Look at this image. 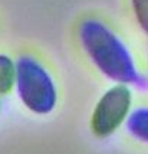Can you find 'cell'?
<instances>
[{
	"mask_svg": "<svg viewBox=\"0 0 148 154\" xmlns=\"http://www.w3.org/2000/svg\"><path fill=\"white\" fill-rule=\"evenodd\" d=\"M83 51L104 76L122 85H135L140 78L135 60L124 40L98 19H85L79 26Z\"/></svg>",
	"mask_w": 148,
	"mask_h": 154,
	"instance_id": "1",
	"label": "cell"
},
{
	"mask_svg": "<svg viewBox=\"0 0 148 154\" xmlns=\"http://www.w3.org/2000/svg\"><path fill=\"white\" fill-rule=\"evenodd\" d=\"M16 91L22 104L35 114L52 112L58 102V89L52 75L32 55L16 60Z\"/></svg>",
	"mask_w": 148,
	"mask_h": 154,
	"instance_id": "2",
	"label": "cell"
},
{
	"mask_svg": "<svg viewBox=\"0 0 148 154\" xmlns=\"http://www.w3.org/2000/svg\"><path fill=\"white\" fill-rule=\"evenodd\" d=\"M132 92L128 85L116 84L109 88L98 101L92 118L91 130L96 137H108L125 122L131 112Z\"/></svg>",
	"mask_w": 148,
	"mask_h": 154,
	"instance_id": "3",
	"label": "cell"
},
{
	"mask_svg": "<svg viewBox=\"0 0 148 154\" xmlns=\"http://www.w3.org/2000/svg\"><path fill=\"white\" fill-rule=\"evenodd\" d=\"M125 128L134 138L148 143V107H138L131 111L125 121Z\"/></svg>",
	"mask_w": 148,
	"mask_h": 154,
	"instance_id": "4",
	"label": "cell"
},
{
	"mask_svg": "<svg viewBox=\"0 0 148 154\" xmlns=\"http://www.w3.org/2000/svg\"><path fill=\"white\" fill-rule=\"evenodd\" d=\"M16 85V62L0 54V95L9 94Z\"/></svg>",
	"mask_w": 148,
	"mask_h": 154,
	"instance_id": "5",
	"label": "cell"
},
{
	"mask_svg": "<svg viewBox=\"0 0 148 154\" xmlns=\"http://www.w3.org/2000/svg\"><path fill=\"white\" fill-rule=\"evenodd\" d=\"M135 17L144 32L148 33V0H131Z\"/></svg>",
	"mask_w": 148,
	"mask_h": 154,
	"instance_id": "6",
	"label": "cell"
},
{
	"mask_svg": "<svg viewBox=\"0 0 148 154\" xmlns=\"http://www.w3.org/2000/svg\"><path fill=\"white\" fill-rule=\"evenodd\" d=\"M0 108H2V104H0Z\"/></svg>",
	"mask_w": 148,
	"mask_h": 154,
	"instance_id": "7",
	"label": "cell"
}]
</instances>
